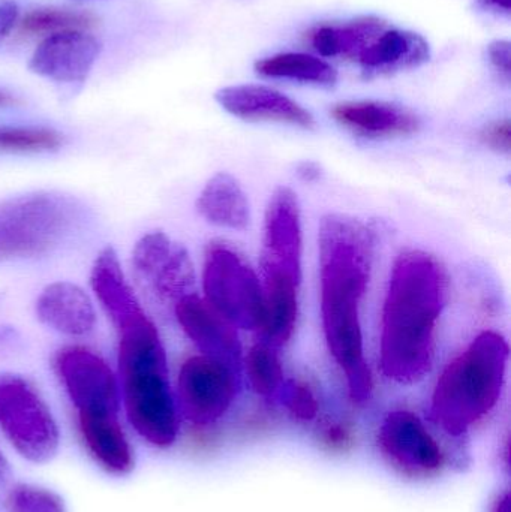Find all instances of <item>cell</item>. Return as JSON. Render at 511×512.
Listing matches in <instances>:
<instances>
[{"label": "cell", "mask_w": 511, "mask_h": 512, "mask_svg": "<svg viewBox=\"0 0 511 512\" xmlns=\"http://www.w3.org/2000/svg\"><path fill=\"white\" fill-rule=\"evenodd\" d=\"M62 141V135L50 128L0 126V153L54 152Z\"/></svg>", "instance_id": "27"}, {"label": "cell", "mask_w": 511, "mask_h": 512, "mask_svg": "<svg viewBox=\"0 0 511 512\" xmlns=\"http://www.w3.org/2000/svg\"><path fill=\"white\" fill-rule=\"evenodd\" d=\"M245 367L249 384L258 396H273L282 387L284 370L270 343H255L246 355Z\"/></svg>", "instance_id": "26"}, {"label": "cell", "mask_w": 511, "mask_h": 512, "mask_svg": "<svg viewBox=\"0 0 511 512\" xmlns=\"http://www.w3.org/2000/svg\"><path fill=\"white\" fill-rule=\"evenodd\" d=\"M233 367L207 355L185 360L177 378V397L183 417L197 427H207L227 414L236 397Z\"/></svg>", "instance_id": "8"}, {"label": "cell", "mask_w": 511, "mask_h": 512, "mask_svg": "<svg viewBox=\"0 0 511 512\" xmlns=\"http://www.w3.org/2000/svg\"><path fill=\"white\" fill-rule=\"evenodd\" d=\"M135 271L161 300L179 301L194 294V265L188 251L161 231L141 237L132 254Z\"/></svg>", "instance_id": "11"}, {"label": "cell", "mask_w": 511, "mask_h": 512, "mask_svg": "<svg viewBox=\"0 0 511 512\" xmlns=\"http://www.w3.org/2000/svg\"><path fill=\"white\" fill-rule=\"evenodd\" d=\"M0 433L27 462L44 465L59 453L60 429L50 406L27 379L0 375Z\"/></svg>", "instance_id": "6"}, {"label": "cell", "mask_w": 511, "mask_h": 512, "mask_svg": "<svg viewBox=\"0 0 511 512\" xmlns=\"http://www.w3.org/2000/svg\"><path fill=\"white\" fill-rule=\"evenodd\" d=\"M384 456L411 475H429L443 466L444 454L425 424L410 411L387 415L378 433Z\"/></svg>", "instance_id": "12"}, {"label": "cell", "mask_w": 511, "mask_h": 512, "mask_svg": "<svg viewBox=\"0 0 511 512\" xmlns=\"http://www.w3.org/2000/svg\"><path fill=\"white\" fill-rule=\"evenodd\" d=\"M509 355L500 333H480L438 378L431 403L435 423L459 436L485 418L500 399Z\"/></svg>", "instance_id": "4"}, {"label": "cell", "mask_w": 511, "mask_h": 512, "mask_svg": "<svg viewBox=\"0 0 511 512\" xmlns=\"http://www.w3.org/2000/svg\"><path fill=\"white\" fill-rule=\"evenodd\" d=\"M18 20V6L15 2L0 3V45L3 44L9 33L14 29Z\"/></svg>", "instance_id": "32"}, {"label": "cell", "mask_w": 511, "mask_h": 512, "mask_svg": "<svg viewBox=\"0 0 511 512\" xmlns=\"http://www.w3.org/2000/svg\"><path fill=\"white\" fill-rule=\"evenodd\" d=\"M36 313L45 325L68 336H86L96 322L89 295L69 282L48 285L36 301Z\"/></svg>", "instance_id": "19"}, {"label": "cell", "mask_w": 511, "mask_h": 512, "mask_svg": "<svg viewBox=\"0 0 511 512\" xmlns=\"http://www.w3.org/2000/svg\"><path fill=\"white\" fill-rule=\"evenodd\" d=\"M324 442L332 448H345L351 442V432L342 424H332L324 430Z\"/></svg>", "instance_id": "33"}, {"label": "cell", "mask_w": 511, "mask_h": 512, "mask_svg": "<svg viewBox=\"0 0 511 512\" xmlns=\"http://www.w3.org/2000/svg\"><path fill=\"white\" fill-rule=\"evenodd\" d=\"M488 56L494 68L503 75L506 80L511 72V47L509 41H494L488 47Z\"/></svg>", "instance_id": "31"}, {"label": "cell", "mask_w": 511, "mask_h": 512, "mask_svg": "<svg viewBox=\"0 0 511 512\" xmlns=\"http://www.w3.org/2000/svg\"><path fill=\"white\" fill-rule=\"evenodd\" d=\"M96 18L89 12L68 8H41L29 12L21 20L20 30L27 36H50L69 30H87L95 26Z\"/></svg>", "instance_id": "25"}, {"label": "cell", "mask_w": 511, "mask_h": 512, "mask_svg": "<svg viewBox=\"0 0 511 512\" xmlns=\"http://www.w3.org/2000/svg\"><path fill=\"white\" fill-rule=\"evenodd\" d=\"M9 475V463L6 460V457L3 456L2 451H0V484L8 478Z\"/></svg>", "instance_id": "37"}, {"label": "cell", "mask_w": 511, "mask_h": 512, "mask_svg": "<svg viewBox=\"0 0 511 512\" xmlns=\"http://www.w3.org/2000/svg\"><path fill=\"white\" fill-rule=\"evenodd\" d=\"M446 279L434 256L407 251L393 264L381 319L380 363L396 384L422 381L434 360Z\"/></svg>", "instance_id": "2"}, {"label": "cell", "mask_w": 511, "mask_h": 512, "mask_svg": "<svg viewBox=\"0 0 511 512\" xmlns=\"http://www.w3.org/2000/svg\"><path fill=\"white\" fill-rule=\"evenodd\" d=\"M384 30L386 23L374 17L359 18L347 24H326L311 33V44L323 57H357Z\"/></svg>", "instance_id": "23"}, {"label": "cell", "mask_w": 511, "mask_h": 512, "mask_svg": "<svg viewBox=\"0 0 511 512\" xmlns=\"http://www.w3.org/2000/svg\"><path fill=\"white\" fill-rule=\"evenodd\" d=\"M78 433L93 462L113 477L135 468V450L119 415H77Z\"/></svg>", "instance_id": "16"}, {"label": "cell", "mask_w": 511, "mask_h": 512, "mask_svg": "<svg viewBox=\"0 0 511 512\" xmlns=\"http://www.w3.org/2000/svg\"><path fill=\"white\" fill-rule=\"evenodd\" d=\"M6 512H68L59 493L41 484L17 483L6 492Z\"/></svg>", "instance_id": "28"}, {"label": "cell", "mask_w": 511, "mask_h": 512, "mask_svg": "<svg viewBox=\"0 0 511 512\" xmlns=\"http://www.w3.org/2000/svg\"><path fill=\"white\" fill-rule=\"evenodd\" d=\"M482 141L495 152L509 153L511 144L509 120H501V122L486 126L482 132Z\"/></svg>", "instance_id": "30"}, {"label": "cell", "mask_w": 511, "mask_h": 512, "mask_svg": "<svg viewBox=\"0 0 511 512\" xmlns=\"http://www.w3.org/2000/svg\"><path fill=\"white\" fill-rule=\"evenodd\" d=\"M90 285L116 330L146 316L131 286L126 282L119 258L113 249L105 248L95 259L90 273Z\"/></svg>", "instance_id": "20"}, {"label": "cell", "mask_w": 511, "mask_h": 512, "mask_svg": "<svg viewBox=\"0 0 511 512\" xmlns=\"http://www.w3.org/2000/svg\"><path fill=\"white\" fill-rule=\"evenodd\" d=\"M101 53V42L86 30L45 36L30 59V71L57 83H81Z\"/></svg>", "instance_id": "13"}, {"label": "cell", "mask_w": 511, "mask_h": 512, "mask_svg": "<svg viewBox=\"0 0 511 512\" xmlns=\"http://www.w3.org/2000/svg\"><path fill=\"white\" fill-rule=\"evenodd\" d=\"M255 71L266 78H284L315 86L332 87L338 72L329 63L305 53H281L255 63Z\"/></svg>", "instance_id": "24"}, {"label": "cell", "mask_w": 511, "mask_h": 512, "mask_svg": "<svg viewBox=\"0 0 511 512\" xmlns=\"http://www.w3.org/2000/svg\"><path fill=\"white\" fill-rule=\"evenodd\" d=\"M479 8L498 14H510L511 0H477Z\"/></svg>", "instance_id": "35"}, {"label": "cell", "mask_w": 511, "mask_h": 512, "mask_svg": "<svg viewBox=\"0 0 511 512\" xmlns=\"http://www.w3.org/2000/svg\"><path fill=\"white\" fill-rule=\"evenodd\" d=\"M494 512H510L509 496L504 495V498H501L500 501H498L497 507H495Z\"/></svg>", "instance_id": "38"}, {"label": "cell", "mask_w": 511, "mask_h": 512, "mask_svg": "<svg viewBox=\"0 0 511 512\" xmlns=\"http://www.w3.org/2000/svg\"><path fill=\"white\" fill-rule=\"evenodd\" d=\"M14 98L9 93L0 90V107H6V105L14 104Z\"/></svg>", "instance_id": "39"}, {"label": "cell", "mask_w": 511, "mask_h": 512, "mask_svg": "<svg viewBox=\"0 0 511 512\" xmlns=\"http://www.w3.org/2000/svg\"><path fill=\"white\" fill-rule=\"evenodd\" d=\"M56 370L77 415H119V382L101 355L68 346L57 352Z\"/></svg>", "instance_id": "9"}, {"label": "cell", "mask_w": 511, "mask_h": 512, "mask_svg": "<svg viewBox=\"0 0 511 512\" xmlns=\"http://www.w3.org/2000/svg\"><path fill=\"white\" fill-rule=\"evenodd\" d=\"M300 280L282 273H261L263 324L266 342L282 346L293 337L299 316Z\"/></svg>", "instance_id": "21"}, {"label": "cell", "mask_w": 511, "mask_h": 512, "mask_svg": "<svg viewBox=\"0 0 511 512\" xmlns=\"http://www.w3.org/2000/svg\"><path fill=\"white\" fill-rule=\"evenodd\" d=\"M302 218L297 195L290 188L275 189L264 216L261 273H282L302 282Z\"/></svg>", "instance_id": "10"}, {"label": "cell", "mask_w": 511, "mask_h": 512, "mask_svg": "<svg viewBox=\"0 0 511 512\" xmlns=\"http://www.w3.org/2000/svg\"><path fill=\"white\" fill-rule=\"evenodd\" d=\"M318 246L321 321L327 348L347 379L351 400L362 405L372 394L360 307L371 279L374 237L357 219L330 213L321 219Z\"/></svg>", "instance_id": "1"}, {"label": "cell", "mask_w": 511, "mask_h": 512, "mask_svg": "<svg viewBox=\"0 0 511 512\" xmlns=\"http://www.w3.org/2000/svg\"><path fill=\"white\" fill-rule=\"evenodd\" d=\"M80 218L71 198L33 192L0 204V259L29 258L59 245Z\"/></svg>", "instance_id": "5"}, {"label": "cell", "mask_w": 511, "mask_h": 512, "mask_svg": "<svg viewBox=\"0 0 511 512\" xmlns=\"http://www.w3.org/2000/svg\"><path fill=\"white\" fill-rule=\"evenodd\" d=\"M431 57L428 41L408 30H384L357 56L363 75L368 78L419 68Z\"/></svg>", "instance_id": "18"}, {"label": "cell", "mask_w": 511, "mask_h": 512, "mask_svg": "<svg viewBox=\"0 0 511 512\" xmlns=\"http://www.w3.org/2000/svg\"><path fill=\"white\" fill-rule=\"evenodd\" d=\"M297 176H299L303 182H315V180L321 177L320 165L312 161L302 162V164H299V167H297Z\"/></svg>", "instance_id": "34"}, {"label": "cell", "mask_w": 511, "mask_h": 512, "mask_svg": "<svg viewBox=\"0 0 511 512\" xmlns=\"http://www.w3.org/2000/svg\"><path fill=\"white\" fill-rule=\"evenodd\" d=\"M284 388V403L297 420L311 421L317 417L318 400L314 391L303 381H288Z\"/></svg>", "instance_id": "29"}, {"label": "cell", "mask_w": 511, "mask_h": 512, "mask_svg": "<svg viewBox=\"0 0 511 512\" xmlns=\"http://www.w3.org/2000/svg\"><path fill=\"white\" fill-rule=\"evenodd\" d=\"M176 318L186 336L207 357L237 369L242 361V345L236 328L225 321L197 294H189L176 303Z\"/></svg>", "instance_id": "14"}, {"label": "cell", "mask_w": 511, "mask_h": 512, "mask_svg": "<svg viewBox=\"0 0 511 512\" xmlns=\"http://www.w3.org/2000/svg\"><path fill=\"white\" fill-rule=\"evenodd\" d=\"M204 295L210 307L234 328L260 331L263 288L260 277L233 246L210 243L203 268Z\"/></svg>", "instance_id": "7"}, {"label": "cell", "mask_w": 511, "mask_h": 512, "mask_svg": "<svg viewBox=\"0 0 511 512\" xmlns=\"http://www.w3.org/2000/svg\"><path fill=\"white\" fill-rule=\"evenodd\" d=\"M18 342V334L12 328L0 325V355L6 354Z\"/></svg>", "instance_id": "36"}, {"label": "cell", "mask_w": 511, "mask_h": 512, "mask_svg": "<svg viewBox=\"0 0 511 512\" xmlns=\"http://www.w3.org/2000/svg\"><path fill=\"white\" fill-rule=\"evenodd\" d=\"M339 125L365 138L411 135L420 129V119L401 105L383 101L341 102L332 108Z\"/></svg>", "instance_id": "17"}, {"label": "cell", "mask_w": 511, "mask_h": 512, "mask_svg": "<svg viewBox=\"0 0 511 512\" xmlns=\"http://www.w3.org/2000/svg\"><path fill=\"white\" fill-rule=\"evenodd\" d=\"M197 209L207 222L228 230H246L251 222L248 195L239 180L228 173H218L206 183Z\"/></svg>", "instance_id": "22"}, {"label": "cell", "mask_w": 511, "mask_h": 512, "mask_svg": "<svg viewBox=\"0 0 511 512\" xmlns=\"http://www.w3.org/2000/svg\"><path fill=\"white\" fill-rule=\"evenodd\" d=\"M218 104L233 116L248 122H278L314 129L311 113L284 93L270 87L242 84L224 87L215 95Z\"/></svg>", "instance_id": "15"}, {"label": "cell", "mask_w": 511, "mask_h": 512, "mask_svg": "<svg viewBox=\"0 0 511 512\" xmlns=\"http://www.w3.org/2000/svg\"><path fill=\"white\" fill-rule=\"evenodd\" d=\"M117 333L120 399L128 423L152 447H171L179 436V412L158 330L146 315Z\"/></svg>", "instance_id": "3"}]
</instances>
